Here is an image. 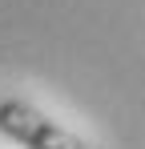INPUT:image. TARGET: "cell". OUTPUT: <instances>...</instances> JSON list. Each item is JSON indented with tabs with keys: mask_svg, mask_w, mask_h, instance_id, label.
Instances as JSON below:
<instances>
[{
	"mask_svg": "<svg viewBox=\"0 0 145 149\" xmlns=\"http://www.w3.org/2000/svg\"><path fill=\"white\" fill-rule=\"evenodd\" d=\"M0 133L12 137L24 149H89L72 129H65L61 121L45 117L36 105H28L20 97L0 101Z\"/></svg>",
	"mask_w": 145,
	"mask_h": 149,
	"instance_id": "6da1fadb",
	"label": "cell"
}]
</instances>
